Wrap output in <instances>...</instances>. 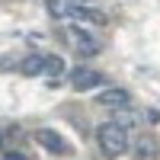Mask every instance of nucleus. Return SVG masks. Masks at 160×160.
Returning a JSON list of instances; mask_svg holds the SVG:
<instances>
[{"instance_id":"1","label":"nucleus","mask_w":160,"mask_h":160,"mask_svg":"<svg viewBox=\"0 0 160 160\" xmlns=\"http://www.w3.org/2000/svg\"><path fill=\"white\" fill-rule=\"evenodd\" d=\"M96 141H99V151H102L106 157H122V154L128 151V144H131L128 131L118 128V125H112V122H102V125L96 128Z\"/></svg>"},{"instance_id":"2","label":"nucleus","mask_w":160,"mask_h":160,"mask_svg":"<svg viewBox=\"0 0 160 160\" xmlns=\"http://www.w3.org/2000/svg\"><path fill=\"white\" fill-rule=\"evenodd\" d=\"M68 38H71V45L77 48V55L93 58V55L99 51V38L93 35V32H87L83 26H74V29H68Z\"/></svg>"},{"instance_id":"3","label":"nucleus","mask_w":160,"mask_h":160,"mask_svg":"<svg viewBox=\"0 0 160 160\" xmlns=\"http://www.w3.org/2000/svg\"><path fill=\"white\" fill-rule=\"evenodd\" d=\"M99 83H106V80H102L99 71H93V68H74V74H71V87L80 90V93H87V90L99 87Z\"/></svg>"},{"instance_id":"4","label":"nucleus","mask_w":160,"mask_h":160,"mask_svg":"<svg viewBox=\"0 0 160 160\" xmlns=\"http://www.w3.org/2000/svg\"><path fill=\"white\" fill-rule=\"evenodd\" d=\"M96 102L102 106V109H125L128 106V90L122 87H106L96 93Z\"/></svg>"},{"instance_id":"5","label":"nucleus","mask_w":160,"mask_h":160,"mask_svg":"<svg viewBox=\"0 0 160 160\" xmlns=\"http://www.w3.org/2000/svg\"><path fill=\"white\" fill-rule=\"evenodd\" d=\"M35 141L42 144L45 151H51V154H68V144H64V138L58 135V131H51V128H38V131H35Z\"/></svg>"},{"instance_id":"6","label":"nucleus","mask_w":160,"mask_h":160,"mask_svg":"<svg viewBox=\"0 0 160 160\" xmlns=\"http://www.w3.org/2000/svg\"><path fill=\"white\" fill-rule=\"evenodd\" d=\"M135 157H138V160H157V148H154V138L141 135V138H138V144H135Z\"/></svg>"},{"instance_id":"7","label":"nucleus","mask_w":160,"mask_h":160,"mask_svg":"<svg viewBox=\"0 0 160 160\" xmlns=\"http://www.w3.org/2000/svg\"><path fill=\"white\" fill-rule=\"evenodd\" d=\"M45 71V55H29L22 64H19V74L26 77H35V74H42Z\"/></svg>"},{"instance_id":"8","label":"nucleus","mask_w":160,"mask_h":160,"mask_svg":"<svg viewBox=\"0 0 160 160\" xmlns=\"http://www.w3.org/2000/svg\"><path fill=\"white\" fill-rule=\"evenodd\" d=\"M112 125H118V128H125V131H131V128H138V115L128 109H115V115H112Z\"/></svg>"},{"instance_id":"9","label":"nucleus","mask_w":160,"mask_h":160,"mask_svg":"<svg viewBox=\"0 0 160 160\" xmlns=\"http://www.w3.org/2000/svg\"><path fill=\"white\" fill-rule=\"evenodd\" d=\"M61 71H64V61L58 58V55H45V77L48 80H61Z\"/></svg>"},{"instance_id":"10","label":"nucleus","mask_w":160,"mask_h":160,"mask_svg":"<svg viewBox=\"0 0 160 160\" xmlns=\"http://www.w3.org/2000/svg\"><path fill=\"white\" fill-rule=\"evenodd\" d=\"M71 7H74V0H48V16H55V19H68Z\"/></svg>"},{"instance_id":"11","label":"nucleus","mask_w":160,"mask_h":160,"mask_svg":"<svg viewBox=\"0 0 160 160\" xmlns=\"http://www.w3.org/2000/svg\"><path fill=\"white\" fill-rule=\"evenodd\" d=\"M3 160H26V157H22V154H16V151H7V154H3Z\"/></svg>"},{"instance_id":"12","label":"nucleus","mask_w":160,"mask_h":160,"mask_svg":"<svg viewBox=\"0 0 160 160\" xmlns=\"http://www.w3.org/2000/svg\"><path fill=\"white\" fill-rule=\"evenodd\" d=\"M0 151H3V131H0Z\"/></svg>"},{"instance_id":"13","label":"nucleus","mask_w":160,"mask_h":160,"mask_svg":"<svg viewBox=\"0 0 160 160\" xmlns=\"http://www.w3.org/2000/svg\"><path fill=\"white\" fill-rule=\"evenodd\" d=\"M74 3H93V0H74Z\"/></svg>"}]
</instances>
